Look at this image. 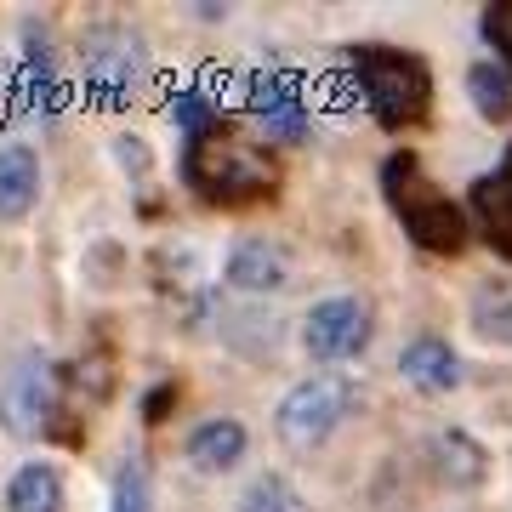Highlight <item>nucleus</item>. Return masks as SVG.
Instances as JSON below:
<instances>
[{
  "label": "nucleus",
  "mask_w": 512,
  "mask_h": 512,
  "mask_svg": "<svg viewBox=\"0 0 512 512\" xmlns=\"http://www.w3.org/2000/svg\"><path fill=\"white\" fill-rule=\"evenodd\" d=\"M382 194H387L404 239H410L416 251H427V256H461L467 251V211L421 171L416 154H387Z\"/></svg>",
  "instance_id": "obj_1"
},
{
  "label": "nucleus",
  "mask_w": 512,
  "mask_h": 512,
  "mask_svg": "<svg viewBox=\"0 0 512 512\" xmlns=\"http://www.w3.org/2000/svg\"><path fill=\"white\" fill-rule=\"evenodd\" d=\"M348 74L365 109L376 114V126L404 131L421 126L433 114V74H427V57L404 52V46H353L348 52Z\"/></svg>",
  "instance_id": "obj_2"
},
{
  "label": "nucleus",
  "mask_w": 512,
  "mask_h": 512,
  "mask_svg": "<svg viewBox=\"0 0 512 512\" xmlns=\"http://www.w3.org/2000/svg\"><path fill=\"white\" fill-rule=\"evenodd\" d=\"M183 183L205 205H256L274 194V160H262L251 143H239L228 126H211L205 137H188Z\"/></svg>",
  "instance_id": "obj_3"
},
{
  "label": "nucleus",
  "mask_w": 512,
  "mask_h": 512,
  "mask_svg": "<svg viewBox=\"0 0 512 512\" xmlns=\"http://www.w3.org/2000/svg\"><path fill=\"white\" fill-rule=\"evenodd\" d=\"M143 74H148V46L137 29L103 18L80 35V86H86V103L126 109L131 97H137V86H143Z\"/></svg>",
  "instance_id": "obj_4"
},
{
  "label": "nucleus",
  "mask_w": 512,
  "mask_h": 512,
  "mask_svg": "<svg viewBox=\"0 0 512 512\" xmlns=\"http://www.w3.org/2000/svg\"><path fill=\"white\" fill-rule=\"evenodd\" d=\"M353 410V382L348 376H308V382H296L285 399H279V439L291 444V450H313V444H325L342 416Z\"/></svg>",
  "instance_id": "obj_5"
},
{
  "label": "nucleus",
  "mask_w": 512,
  "mask_h": 512,
  "mask_svg": "<svg viewBox=\"0 0 512 512\" xmlns=\"http://www.w3.org/2000/svg\"><path fill=\"white\" fill-rule=\"evenodd\" d=\"M57 416V370L46 353H23L0 382V433L6 439H40Z\"/></svg>",
  "instance_id": "obj_6"
},
{
  "label": "nucleus",
  "mask_w": 512,
  "mask_h": 512,
  "mask_svg": "<svg viewBox=\"0 0 512 512\" xmlns=\"http://www.w3.org/2000/svg\"><path fill=\"white\" fill-rule=\"evenodd\" d=\"M370 342V302L365 296H325L302 319V348L319 365H348Z\"/></svg>",
  "instance_id": "obj_7"
},
{
  "label": "nucleus",
  "mask_w": 512,
  "mask_h": 512,
  "mask_svg": "<svg viewBox=\"0 0 512 512\" xmlns=\"http://www.w3.org/2000/svg\"><path fill=\"white\" fill-rule=\"evenodd\" d=\"M245 109H251L256 131L268 137V143H308L313 131V114H308V97L296 86L285 69H268L251 80V97H245Z\"/></svg>",
  "instance_id": "obj_8"
},
{
  "label": "nucleus",
  "mask_w": 512,
  "mask_h": 512,
  "mask_svg": "<svg viewBox=\"0 0 512 512\" xmlns=\"http://www.w3.org/2000/svg\"><path fill=\"white\" fill-rule=\"evenodd\" d=\"M399 370H404V382L421 387V393H456L461 387V359L444 336H416V342H404Z\"/></svg>",
  "instance_id": "obj_9"
},
{
  "label": "nucleus",
  "mask_w": 512,
  "mask_h": 512,
  "mask_svg": "<svg viewBox=\"0 0 512 512\" xmlns=\"http://www.w3.org/2000/svg\"><path fill=\"white\" fill-rule=\"evenodd\" d=\"M40 200V154L29 143H0V222H23Z\"/></svg>",
  "instance_id": "obj_10"
},
{
  "label": "nucleus",
  "mask_w": 512,
  "mask_h": 512,
  "mask_svg": "<svg viewBox=\"0 0 512 512\" xmlns=\"http://www.w3.org/2000/svg\"><path fill=\"white\" fill-rule=\"evenodd\" d=\"M245 421L239 416H205L194 433H188V461L200 467V473H228L245 461Z\"/></svg>",
  "instance_id": "obj_11"
},
{
  "label": "nucleus",
  "mask_w": 512,
  "mask_h": 512,
  "mask_svg": "<svg viewBox=\"0 0 512 512\" xmlns=\"http://www.w3.org/2000/svg\"><path fill=\"white\" fill-rule=\"evenodd\" d=\"M222 279H228L234 291L268 296V291H279V285H285V251H279V245H268V239H239L234 251H228Z\"/></svg>",
  "instance_id": "obj_12"
},
{
  "label": "nucleus",
  "mask_w": 512,
  "mask_h": 512,
  "mask_svg": "<svg viewBox=\"0 0 512 512\" xmlns=\"http://www.w3.org/2000/svg\"><path fill=\"white\" fill-rule=\"evenodd\" d=\"M23 92H29V103H35L40 114H57V103H63L57 52H52V40H46V29H40V23H29V29H23Z\"/></svg>",
  "instance_id": "obj_13"
},
{
  "label": "nucleus",
  "mask_w": 512,
  "mask_h": 512,
  "mask_svg": "<svg viewBox=\"0 0 512 512\" xmlns=\"http://www.w3.org/2000/svg\"><path fill=\"white\" fill-rule=\"evenodd\" d=\"M63 473L52 461H23L18 473L6 478V512H63Z\"/></svg>",
  "instance_id": "obj_14"
},
{
  "label": "nucleus",
  "mask_w": 512,
  "mask_h": 512,
  "mask_svg": "<svg viewBox=\"0 0 512 512\" xmlns=\"http://www.w3.org/2000/svg\"><path fill=\"white\" fill-rule=\"evenodd\" d=\"M433 467H439L444 484L473 490V484H484V473H490V456H484V444H473L461 427H444L439 439H433Z\"/></svg>",
  "instance_id": "obj_15"
},
{
  "label": "nucleus",
  "mask_w": 512,
  "mask_h": 512,
  "mask_svg": "<svg viewBox=\"0 0 512 512\" xmlns=\"http://www.w3.org/2000/svg\"><path fill=\"white\" fill-rule=\"evenodd\" d=\"M473 205H478V217H484L490 245L501 256H512V154H507V165H501L495 177H484V183L473 188Z\"/></svg>",
  "instance_id": "obj_16"
},
{
  "label": "nucleus",
  "mask_w": 512,
  "mask_h": 512,
  "mask_svg": "<svg viewBox=\"0 0 512 512\" xmlns=\"http://www.w3.org/2000/svg\"><path fill=\"white\" fill-rule=\"evenodd\" d=\"M473 330L495 348H512V279H484L473 291Z\"/></svg>",
  "instance_id": "obj_17"
},
{
  "label": "nucleus",
  "mask_w": 512,
  "mask_h": 512,
  "mask_svg": "<svg viewBox=\"0 0 512 512\" xmlns=\"http://www.w3.org/2000/svg\"><path fill=\"white\" fill-rule=\"evenodd\" d=\"M467 97L484 120H507L512 114V74L501 63H473L467 69Z\"/></svg>",
  "instance_id": "obj_18"
},
{
  "label": "nucleus",
  "mask_w": 512,
  "mask_h": 512,
  "mask_svg": "<svg viewBox=\"0 0 512 512\" xmlns=\"http://www.w3.org/2000/svg\"><path fill=\"white\" fill-rule=\"evenodd\" d=\"M165 120L183 131V137H205L211 126H222V109H217V97L211 92L183 86V92H171V103H165Z\"/></svg>",
  "instance_id": "obj_19"
},
{
  "label": "nucleus",
  "mask_w": 512,
  "mask_h": 512,
  "mask_svg": "<svg viewBox=\"0 0 512 512\" xmlns=\"http://www.w3.org/2000/svg\"><path fill=\"white\" fill-rule=\"evenodd\" d=\"M239 512H313V507L302 501V490L285 473H262L251 478V490L239 495Z\"/></svg>",
  "instance_id": "obj_20"
},
{
  "label": "nucleus",
  "mask_w": 512,
  "mask_h": 512,
  "mask_svg": "<svg viewBox=\"0 0 512 512\" xmlns=\"http://www.w3.org/2000/svg\"><path fill=\"white\" fill-rule=\"evenodd\" d=\"M109 512H154V484H148V461H143V456H126V461H120Z\"/></svg>",
  "instance_id": "obj_21"
},
{
  "label": "nucleus",
  "mask_w": 512,
  "mask_h": 512,
  "mask_svg": "<svg viewBox=\"0 0 512 512\" xmlns=\"http://www.w3.org/2000/svg\"><path fill=\"white\" fill-rule=\"evenodd\" d=\"M484 40L495 46L501 69L512 74V0H495V6H484Z\"/></svg>",
  "instance_id": "obj_22"
},
{
  "label": "nucleus",
  "mask_w": 512,
  "mask_h": 512,
  "mask_svg": "<svg viewBox=\"0 0 512 512\" xmlns=\"http://www.w3.org/2000/svg\"><path fill=\"white\" fill-rule=\"evenodd\" d=\"M114 160H120V171H126V177H148V160H154V154H148L143 137L120 131V137H114Z\"/></svg>",
  "instance_id": "obj_23"
}]
</instances>
